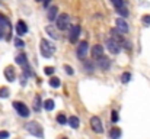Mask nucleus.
<instances>
[{"label":"nucleus","mask_w":150,"mask_h":139,"mask_svg":"<svg viewBox=\"0 0 150 139\" xmlns=\"http://www.w3.org/2000/svg\"><path fill=\"white\" fill-rule=\"evenodd\" d=\"M39 51L42 54V57H45V58H50L53 57V54L55 52V46L54 43L48 42V39H41V43H39Z\"/></svg>","instance_id":"obj_1"},{"label":"nucleus","mask_w":150,"mask_h":139,"mask_svg":"<svg viewBox=\"0 0 150 139\" xmlns=\"http://www.w3.org/2000/svg\"><path fill=\"white\" fill-rule=\"evenodd\" d=\"M25 129L31 133V135H34V136H36V138H44V130H42V126L38 123V122H28L26 125H25Z\"/></svg>","instance_id":"obj_2"},{"label":"nucleus","mask_w":150,"mask_h":139,"mask_svg":"<svg viewBox=\"0 0 150 139\" xmlns=\"http://www.w3.org/2000/svg\"><path fill=\"white\" fill-rule=\"evenodd\" d=\"M70 23H72V20H70V16H69L67 13H61V15L57 17V28H58L60 31L69 29Z\"/></svg>","instance_id":"obj_3"},{"label":"nucleus","mask_w":150,"mask_h":139,"mask_svg":"<svg viewBox=\"0 0 150 139\" xmlns=\"http://www.w3.org/2000/svg\"><path fill=\"white\" fill-rule=\"evenodd\" d=\"M13 109L19 113L20 118H29V109L22 102H13Z\"/></svg>","instance_id":"obj_4"},{"label":"nucleus","mask_w":150,"mask_h":139,"mask_svg":"<svg viewBox=\"0 0 150 139\" xmlns=\"http://www.w3.org/2000/svg\"><path fill=\"white\" fill-rule=\"evenodd\" d=\"M91 128H92L93 132H96V133H102V132H103L102 122H101V119L98 118V116H92V119H91Z\"/></svg>","instance_id":"obj_5"},{"label":"nucleus","mask_w":150,"mask_h":139,"mask_svg":"<svg viewBox=\"0 0 150 139\" xmlns=\"http://www.w3.org/2000/svg\"><path fill=\"white\" fill-rule=\"evenodd\" d=\"M106 48H108V51H109L111 54H118V52L121 51L120 43H118L117 41H114L112 38H111V39H106Z\"/></svg>","instance_id":"obj_6"},{"label":"nucleus","mask_w":150,"mask_h":139,"mask_svg":"<svg viewBox=\"0 0 150 139\" xmlns=\"http://www.w3.org/2000/svg\"><path fill=\"white\" fill-rule=\"evenodd\" d=\"M88 42L86 41H83V42H80L79 43V48H77V57H79V59H84V57H86V54H88Z\"/></svg>","instance_id":"obj_7"},{"label":"nucleus","mask_w":150,"mask_h":139,"mask_svg":"<svg viewBox=\"0 0 150 139\" xmlns=\"http://www.w3.org/2000/svg\"><path fill=\"white\" fill-rule=\"evenodd\" d=\"M79 36H80V26H79V25H74V26L70 29L69 39H70V42H77Z\"/></svg>","instance_id":"obj_8"},{"label":"nucleus","mask_w":150,"mask_h":139,"mask_svg":"<svg viewBox=\"0 0 150 139\" xmlns=\"http://www.w3.org/2000/svg\"><path fill=\"white\" fill-rule=\"evenodd\" d=\"M26 32H28V26H26V23H25L24 20H19V22L16 23V33H18L19 36H24Z\"/></svg>","instance_id":"obj_9"},{"label":"nucleus","mask_w":150,"mask_h":139,"mask_svg":"<svg viewBox=\"0 0 150 139\" xmlns=\"http://www.w3.org/2000/svg\"><path fill=\"white\" fill-rule=\"evenodd\" d=\"M115 23H117V29H118L120 32H122V33H127V32H128V25H127V22H125L122 17H118V19L115 20Z\"/></svg>","instance_id":"obj_10"},{"label":"nucleus","mask_w":150,"mask_h":139,"mask_svg":"<svg viewBox=\"0 0 150 139\" xmlns=\"http://www.w3.org/2000/svg\"><path fill=\"white\" fill-rule=\"evenodd\" d=\"M92 57L95 59H101L103 57V46L101 45H95L93 48H92Z\"/></svg>","instance_id":"obj_11"},{"label":"nucleus","mask_w":150,"mask_h":139,"mask_svg":"<svg viewBox=\"0 0 150 139\" xmlns=\"http://www.w3.org/2000/svg\"><path fill=\"white\" fill-rule=\"evenodd\" d=\"M5 77H6L7 81H15L16 73H15V68L13 67H6L5 68Z\"/></svg>","instance_id":"obj_12"},{"label":"nucleus","mask_w":150,"mask_h":139,"mask_svg":"<svg viewBox=\"0 0 150 139\" xmlns=\"http://www.w3.org/2000/svg\"><path fill=\"white\" fill-rule=\"evenodd\" d=\"M57 13H58V7H57V6H51V7L48 9V20H50V22L55 20Z\"/></svg>","instance_id":"obj_13"},{"label":"nucleus","mask_w":150,"mask_h":139,"mask_svg":"<svg viewBox=\"0 0 150 139\" xmlns=\"http://www.w3.org/2000/svg\"><path fill=\"white\" fill-rule=\"evenodd\" d=\"M69 125H70V128H73V129H77V128H79L80 122H79V118H77V116H70Z\"/></svg>","instance_id":"obj_14"},{"label":"nucleus","mask_w":150,"mask_h":139,"mask_svg":"<svg viewBox=\"0 0 150 139\" xmlns=\"http://www.w3.org/2000/svg\"><path fill=\"white\" fill-rule=\"evenodd\" d=\"M99 61V65H101V68L103 70V71H106V70L109 68V65H111V61L109 59H106V58H101V59H98Z\"/></svg>","instance_id":"obj_15"},{"label":"nucleus","mask_w":150,"mask_h":139,"mask_svg":"<svg viewBox=\"0 0 150 139\" xmlns=\"http://www.w3.org/2000/svg\"><path fill=\"white\" fill-rule=\"evenodd\" d=\"M120 136H121V130L118 128H112L109 130V138L111 139H120Z\"/></svg>","instance_id":"obj_16"},{"label":"nucleus","mask_w":150,"mask_h":139,"mask_svg":"<svg viewBox=\"0 0 150 139\" xmlns=\"http://www.w3.org/2000/svg\"><path fill=\"white\" fill-rule=\"evenodd\" d=\"M54 107H55V104H54V100L48 99V100H45V102H44V109H45L47 112H51V110H54Z\"/></svg>","instance_id":"obj_17"},{"label":"nucleus","mask_w":150,"mask_h":139,"mask_svg":"<svg viewBox=\"0 0 150 139\" xmlns=\"http://www.w3.org/2000/svg\"><path fill=\"white\" fill-rule=\"evenodd\" d=\"M48 83H50V86H51L53 88H58V87L61 86V81H60V78H57V77H51Z\"/></svg>","instance_id":"obj_18"},{"label":"nucleus","mask_w":150,"mask_h":139,"mask_svg":"<svg viewBox=\"0 0 150 139\" xmlns=\"http://www.w3.org/2000/svg\"><path fill=\"white\" fill-rule=\"evenodd\" d=\"M45 32H47V33H50V36H51L53 39H58V35H57V32L54 31V28H53L51 25H48V26L45 28Z\"/></svg>","instance_id":"obj_19"},{"label":"nucleus","mask_w":150,"mask_h":139,"mask_svg":"<svg viewBox=\"0 0 150 139\" xmlns=\"http://www.w3.org/2000/svg\"><path fill=\"white\" fill-rule=\"evenodd\" d=\"M15 61H16V64H19V65H25V64H26V55H25V54H19Z\"/></svg>","instance_id":"obj_20"},{"label":"nucleus","mask_w":150,"mask_h":139,"mask_svg":"<svg viewBox=\"0 0 150 139\" xmlns=\"http://www.w3.org/2000/svg\"><path fill=\"white\" fill-rule=\"evenodd\" d=\"M83 68L86 70L88 73H92L93 71V64H92V61H83Z\"/></svg>","instance_id":"obj_21"},{"label":"nucleus","mask_w":150,"mask_h":139,"mask_svg":"<svg viewBox=\"0 0 150 139\" xmlns=\"http://www.w3.org/2000/svg\"><path fill=\"white\" fill-rule=\"evenodd\" d=\"M111 33H112V39H114V41H117L118 43H122V42H124L122 36H121L120 33H117V31H115V29H112V31H111Z\"/></svg>","instance_id":"obj_22"},{"label":"nucleus","mask_w":150,"mask_h":139,"mask_svg":"<svg viewBox=\"0 0 150 139\" xmlns=\"http://www.w3.org/2000/svg\"><path fill=\"white\" fill-rule=\"evenodd\" d=\"M7 97H9V88L2 87L0 88V99H7Z\"/></svg>","instance_id":"obj_23"},{"label":"nucleus","mask_w":150,"mask_h":139,"mask_svg":"<svg viewBox=\"0 0 150 139\" xmlns=\"http://www.w3.org/2000/svg\"><path fill=\"white\" fill-rule=\"evenodd\" d=\"M34 109H35L36 112H39V110H41V97H39V96H36V97H35V102H34Z\"/></svg>","instance_id":"obj_24"},{"label":"nucleus","mask_w":150,"mask_h":139,"mask_svg":"<svg viewBox=\"0 0 150 139\" xmlns=\"http://www.w3.org/2000/svg\"><path fill=\"white\" fill-rule=\"evenodd\" d=\"M130 80H131V74H130V73H124V74L121 76V81H122L124 84H127Z\"/></svg>","instance_id":"obj_25"},{"label":"nucleus","mask_w":150,"mask_h":139,"mask_svg":"<svg viewBox=\"0 0 150 139\" xmlns=\"http://www.w3.org/2000/svg\"><path fill=\"white\" fill-rule=\"evenodd\" d=\"M111 3L117 7V9H120V7H124V0H111Z\"/></svg>","instance_id":"obj_26"},{"label":"nucleus","mask_w":150,"mask_h":139,"mask_svg":"<svg viewBox=\"0 0 150 139\" xmlns=\"http://www.w3.org/2000/svg\"><path fill=\"white\" fill-rule=\"evenodd\" d=\"M57 122H58L60 125H64V123H67V119H66V116H64V114H58V116H57Z\"/></svg>","instance_id":"obj_27"},{"label":"nucleus","mask_w":150,"mask_h":139,"mask_svg":"<svg viewBox=\"0 0 150 139\" xmlns=\"http://www.w3.org/2000/svg\"><path fill=\"white\" fill-rule=\"evenodd\" d=\"M117 12H118V15H121L122 17H127V16H128V10H127L125 7H120V9H117Z\"/></svg>","instance_id":"obj_28"},{"label":"nucleus","mask_w":150,"mask_h":139,"mask_svg":"<svg viewBox=\"0 0 150 139\" xmlns=\"http://www.w3.org/2000/svg\"><path fill=\"white\" fill-rule=\"evenodd\" d=\"M141 22L144 23V26H150V15H144L141 17Z\"/></svg>","instance_id":"obj_29"},{"label":"nucleus","mask_w":150,"mask_h":139,"mask_svg":"<svg viewBox=\"0 0 150 139\" xmlns=\"http://www.w3.org/2000/svg\"><path fill=\"white\" fill-rule=\"evenodd\" d=\"M54 71H55L54 67H45V68H44V73H45L47 76H53V74H54Z\"/></svg>","instance_id":"obj_30"},{"label":"nucleus","mask_w":150,"mask_h":139,"mask_svg":"<svg viewBox=\"0 0 150 139\" xmlns=\"http://www.w3.org/2000/svg\"><path fill=\"white\" fill-rule=\"evenodd\" d=\"M15 45L18 46V48H24V46H25V42L20 41L19 38H16V39H15Z\"/></svg>","instance_id":"obj_31"},{"label":"nucleus","mask_w":150,"mask_h":139,"mask_svg":"<svg viewBox=\"0 0 150 139\" xmlns=\"http://www.w3.org/2000/svg\"><path fill=\"white\" fill-rule=\"evenodd\" d=\"M64 70H66V73H67L69 76H73V74H74V70H73L70 65H64Z\"/></svg>","instance_id":"obj_32"},{"label":"nucleus","mask_w":150,"mask_h":139,"mask_svg":"<svg viewBox=\"0 0 150 139\" xmlns=\"http://www.w3.org/2000/svg\"><path fill=\"white\" fill-rule=\"evenodd\" d=\"M112 118H111V120H112V123H117L118 122V113H117V110H112Z\"/></svg>","instance_id":"obj_33"},{"label":"nucleus","mask_w":150,"mask_h":139,"mask_svg":"<svg viewBox=\"0 0 150 139\" xmlns=\"http://www.w3.org/2000/svg\"><path fill=\"white\" fill-rule=\"evenodd\" d=\"M9 136H10L9 132H6V130H0V139H7Z\"/></svg>","instance_id":"obj_34"},{"label":"nucleus","mask_w":150,"mask_h":139,"mask_svg":"<svg viewBox=\"0 0 150 139\" xmlns=\"http://www.w3.org/2000/svg\"><path fill=\"white\" fill-rule=\"evenodd\" d=\"M7 23H9V20L3 15H0V26H2V25H7Z\"/></svg>","instance_id":"obj_35"},{"label":"nucleus","mask_w":150,"mask_h":139,"mask_svg":"<svg viewBox=\"0 0 150 139\" xmlns=\"http://www.w3.org/2000/svg\"><path fill=\"white\" fill-rule=\"evenodd\" d=\"M3 35H5V31H3V28H2V26H0V38H2Z\"/></svg>","instance_id":"obj_36"},{"label":"nucleus","mask_w":150,"mask_h":139,"mask_svg":"<svg viewBox=\"0 0 150 139\" xmlns=\"http://www.w3.org/2000/svg\"><path fill=\"white\" fill-rule=\"evenodd\" d=\"M36 2H42V0H36Z\"/></svg>","instance_id":"obj_37"},{"label":"nucleus","mask_w":150,"mask_h":139,"mask_svg":"<svg viewBox=\"0 0 150 139\" xmlns=\"http://www.w3.org/2000/svg\"><path fill=\"white\" fill-rule=\"evenodd\" d=\"M63 139H67V138H63Z\"/></svg>","instance_id":"obj_38"}]
</instances>
